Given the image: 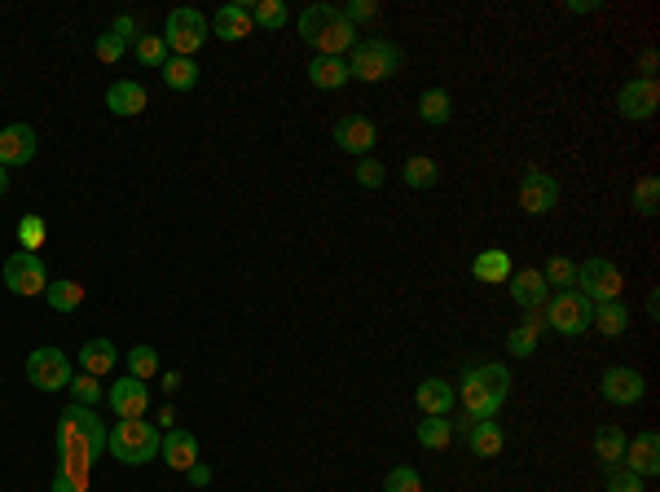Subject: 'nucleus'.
I'll list each match as a JSON object with an SVG mask.
<instances>
[{
    "label": "nucleus",
    "instance_id": "a211bd4d",
    "mask_svg": "<svg viewBox=\"0 0 660 492\" xmlns=\"http://www.w3.org/2000/svg\"><path fill=\"white\" fill-rule=\"evenodd\" d=\"M506 286H511V299L524 312H537L550 299V286L542 282V268H515V273L506 277Z\"/></svg>",
    "mask_w": 660,
    "mask_h": 492
},
{
    "label": "nucleus",
    "instance_id": "412c9836",
    "mask_svg": "<svg viewBox=\"0 0 660 492\" xmlns=\"http://www.w3.org/2000/svg\"><path fill=\"white\" fill-rule=\"evenodd\" d=\"M146 106H150V97H146V88H141L137 80H115L106 88V110H110V115L128 119V115H141Z\"/></svg>",
    "mask_w": 660,
    "mask_h": 492
},
{
    "label": "nucleus",
    "instance_id": "3c124183",
    "mask_svg": "<svg viewBox=\"0 0 660 492\" xmlns=\"http://www.w3.org/2000/svg\"><path fill=\"white\" fill-rule=\"evenodd\" d=\"M643 71H647V80H652V71H656V49H643Z\"/></svg>",
    "mask_w": 660,
    "mask_h": 492
},
{
    "label": "nucleus",
    "instance_id": "bb28decb",
    "mask_svg": "<svg viewBox=\"0 0 660 492\" xmlns=\"http://www.w3.org/2000/svg\"><path fill=\"white\" fill-rule=\"evenodd\" d=\"M590 326H599V334H608V339H616V334H625V330H630V308H625L621 299H608V304H594Z\"/></svg>",
    "mask_w": 660,
    "mask_h": 492
},
{
    "label": "nucleus",
    "instance_id": "a878e982",
    "mask_svg": "<svg viewBox=\"0 0 660 492\" xmlns=\"http://www.w3.org/2000/svg\"><path fill=\"white\" fill-rule=\"evenodd\" d=\"M115 361H119V352H115V343H110V339H88L80 348V369H84V374H93V378L110 374Z\"/></svg>",
    "mask_w": 660,
    "mask_h": 492
},
{
    "label": "nucleus",
    "instance_id": "f257e3e1",
    "mask_svg": "<svg viewBox=\"0 0 660 492\" xmlns=\"http://www.w3.org/2000/svg\"><path fill=\"white\" fill-rule=\"evenodd\" d=\"M511 396V369L489 361V365H471L458 383V400H462V418L471 422H489L498 418V409Z\"/></svg>",
    "mask_w": 660,
    "mask_h": 492
},
{
    "label": "nucleus",
    "instance_id": "a19ab883",
    "mask_svg": "<svg viewBox=\"0 0 660 492\" xmlns=\"http://www.w3.org/2000/svg\"><path fill=\"white\" fill-rule=\"evenodd\" d=\"M634 211L638 216H656L660 211V181L656 176H643V181L634 185Z\"/></svg>",
    "mask_w": 660,
    "mask_h": 492
},
{
    "label": "nucleus",
    "instance_id": "79ce46f5",
    "mask_svg": "<svg viewBox=\"0 0 660 492\" xmlns=\"http://www.w3.org/2000/svg\"><path fill=\"white\" fill-rule=\"evenodd\" d=\"M44 238H49V225H44L40 216H22L18 220V246H22V251H40Z\"/></svg>",
    "mask_w": 660,
    "mask_h": 492
},
{
    "label": "nucleus",
    "instance_id": "4c0bfd02",
    "mask_svg": "<svg viewBox=\"0 0 660 492\" xmlns=\"http://www.w3.org/2000/svg\"><path fill=\"white\" fill-rule=\"evenodd\" d=\"M106 396V387H102V378H93V374H75L71 378V405H84V409H93L97 400Z\"/></svg>",
    "mask_w": 660,
    "mask_h": 492
},
{
    "label": "nucleus",
    "instance_id": "c9c22d12",
    "mask_svg": "<svg viewBox=\"0 0 660 492\" xmlns=\"http://www.w3.org/2000/svg\"><path fill=\"white\" fill-rule=\"evenodd\" d=\"M537 339H542V330H533L528 321H520V326L506 334V352H511L515 361H528V356L537 352Z\"/></svg>",
    "mask_w": 660,
    "mask_h": 492
},
{
    "label": "nucleus",
    "instance_id": "2f4dec72",
    "mask_svg": "<svg viewBox=\"0 0 660 492\" xmlns=\"http://www.w3.org/2000/svg\"><path fill=\"white\" fill-rule=\"evenodd\" d=\"M44 299H49L53 312H75V308L84 304V282H71V277H62V282H49Z\"/></svg>",
    "mask_w": 660,
    "mask_h": 492
},
{
    "label": "nucleus",
    "instance_id": "f03ea898",
    "mask_svg": "<svg viewBox=\"0 0 660 492\" xmlns=\"http://www.w3.org/2000/svg\"><path fill=\"white\" fill-rule=\"evenodd\" d=\"M58 453L62 462L93 466L106 453V422L84 405H66L58 418Z\"/></svg>",
    "mask_w": 660,
    "mask_h": 492
},
{
    "label": "nucleus",
    "instance_id": "aec40b11",
    "mask_svg": "<svg viewBox=\"0 0 660 492\" xmlns=\"http://www.w3.org/2000/svg\"><path fill=\"white\" fill-rule=\"evenodd\" d=\"M159 457L172 466V471L185 475L198 462V435L181 431V427H168V435H163V444H159Z\"/></svg>",
    "mask_w": 660,
    "mask_h": 492
},
{
    "label": "nucleus",
    "instance_id": "9b49d317",
    "mask_svg": "<svg viewBox=\"0 0 660 492\" xmlns=\"http://www.w3.org/2000/svg\"><path fill=\"white\" fill-rule=\"evenodd\" d=\"M656 106H660L656 75H652V80H647V75H638V80L621 84V93H616V115L630 119V123H647V119L656 115Z\"/></svg>",
    "mask_w": 660,
    "mask_h": 492
},
{
    "label": "nucleus",
    "instance_id": "4be33fe9",
    "mask_svg": "<svg viewBox=\"0 0 660 492\" xmlns=\"http://www.w3.org/2000/svg\"><path fill=\"white\" fill-rule=\"evenodd\" d=\"M462 444L471 449V457H498L506 449V431L498 427V422H471L467 431H462Z\"/></svg>",
    "mask_w": 660,
    "mask_h": 492
},
{
    "label": "nucleus",
    "instance_id": "2eb2a0df",
    "mask_svg": "<svg viewBox=\"0 0 660 492\" xmlns=\"http://www.w3.org/2000/svg\"><path fill=\"white\" fill-rule=\"evenodd\" d=\"M36 128L31 123H9L0 128V167H27L36 159Z\"/></svg>",
    "mask_w": 660,
    "mask_h": 492
},
{
    "label": "nucleus",
    "instance_id": "603ef678",
    "mask_svg": "<svg viewBox=\"0 0 660 492\" xmlns=\"http://www.w3.org/2000/svg\"><path fill=\"white\" fill-rule=\"evenodd\" d=\"M176 387H181V374H163V391H172L176 396Z\"/></svg>",
    "mask_w": 660,
    "mask_h": 492
},
{
    "label": "nucleus",
    "instance_id": "f3484780",
    "mask_svg": "<svg viewBox=\"0 0 660 492\" xmlns=\"http://www.w3.org/2000/svg\"><path fill=\"white\" fill-rule=\"evenodd\" d=\"M106 400H110V409H115V418H146V409H150V387L141 383V378H119V383H110L106 391Z\"/></svg>",
    "mask_w": 660,
    "mask_h": 492
},
{
    "label": "nucleus",
    "instance_id": "49530a36",
    "mask_svg": "<svg viewBox=\"0 0 660 492\" xmlns=\"http://www.w3.org/2000/svg\"><path fill=\"white\" fill-rule=\"evenodd\" d=\"M383 176H388V167H383L379 159H361V167H357V181L366 185V189H379V185H383Z\"/></svg>",
    "mask_w": 660,
    "mask_h": 492
},
{
    "label": "nucleus",
    "instance_id": "0eeeda50",
    "mask_svg": "<svg viewBox=\"0 0 660 492\" xmlns=\"http://www.w3.org/2000/svg\"><path fill=\"white\" fill-rule=\"evenodd\" d=\"M572 290H581L590 304H608V299H621L625 277H621V268H616L612 260L594 255V260H581L577 264V286H572Z\"/></svg>",
    "mask_w": 660,
    "mask_h": 492
},
{
    "label": "nucleus",
    "instance_id": "09e8293b",
    "mask_svg": "<svg viewBox=\"0 0 660 492\" xmlns=\"http://www.w3.org/2000/svg\"><path fill=\"white\" fill-rule=\"evenodd\" d=\"M110 31H115V36L124 40V44H128V40H137V22H132L128 14H119L115 22H110Z\"/></svg>",
    "mask_w": 660,
    "mask_h": 492
},
{
    "label": "nucleus",
    "instance_id": "ddd939ff",
    "mask_svg": "<svg viewBox=\"0 0 660 492\" xmlns=\"http://www.w3.org/2000/svg\"><path fill=\"white\" fill-rule=\"evenodd\" d=\"M599 391H603V400H608V405H638V400L647 396V383H643V374H638V369L612 365V369H603Z\"/></svg>",
    "mask_w": 660,
    "mask_h": 492
},
{
    "label": "nucleus",
    "instance_id": "a18cd8bd",
    "mask_svg": "<svg viewBox=\"0 0 660 492\" xmlns=\"http://www.w3.org/2000/svg\"><path fill=\"white\" fill-rule=\"evenodd\" d=\"M608 492H647V488H643V479H638L634 471L616 466V471H608Z\"/></svg>",
    "mask_w": 660,
    "mask_h": 492
},
{
    "label": "nucleus",
    "instance_id": "72a5a7b5",
    "mask_svg": "<svg viewBox=\"0 0 660 492\" xmlns=\"http://www.w3.org/2000/svg\"><path fill=\"white\" fill-rule=\"evenodd\" d=\"M542 282L550 286V295H555V290H572L577 286V264H572L568 255H550L546 268H542Z\"/></svg>",
    "mask_w": 660,
    "mask_h": 492
},
{
    "label": "nucleus",
    "instance_id": "864d4df0",
    "mask_svg": "<svg viewBox=\"0 0 660 492\" xmlns=\"http://www.w3.org/2000/svg\"><path fill=\"white\" fill-rule=\"evenodd\" d=\"M5 189H9V176H5V167H0V194H5Z\"/></svg>",
    "mask_w": 660,
    "mask_h": 492
},
{
    "label": "nucleus",
    "instance_id": "f704fd0d",
    "mask_svg": "<svg viewBox=\"0 0 660 492\" xmlns=\"http://www.w3.org/2000/svg\"><path fill=\"white\" fill-rule=\"evenodd\" d=\"M251 9V27H264V31H278V27H286V5L282 0H256V5H247Z\"/></svg>",
    "mask_w": 660,
    "mask_h": 492
},
{
    "label": "nucleus",
    "instance_id": "6e6552de",
    "mask_svg": "<svg viewBox=\"0 0 660 492\" xmlns=\"http://www.w3.org/2000/svg\"><path fill=\"white\" fill-rule=\"evenodd\" d=\"M207 40V18L198 9H172L168 22H163V44L176 58H194Z\"/></svg>",
    "mask_w": 660,
    "mask_h": 492
},
{
    "label": "nucleus",
    "instance_id": "f8f14e48",
    "mask_svg": "<svg viewBox=\"0 0 660 492\" xmlns=\"http://www.w3.org/2000/svg\"><path fill=\"white\" fill-rule=\"evenodd\" d=\"M559 203V181L542 167H528L524 181H520V211L528 216H546V211H555Z\"/></svg>",
    "mask_w": 660,
    "mask_h": 492
},
{
    "label": "nucleus",
    "instance_id": "e433bc0d",
    "mask_svg": "<svg viewBox=\"0 0 660 492\" xmlns=\"http://www.w3.org/2000/svg\"><path fill=\"white\" fill-rule=\"evenodd\" d=\"M128 374L141 378V383H150V378L159 374V352H154L150 343H137V348L128 352Z\"/></svg>",
    "mask_w": 660,
    "mask_h": 492
},
{
    "label": "nucleus",
    "instance_id": "39448f33",
    "mask_svg": "<svg viewBox=\"0 0 660 492\" xmlns=\"http://www.w3.org/2000/svg\"><path fill=\"white\" fill-rule=\"evenodd\" d=\"M405 53L396 40H383V36H366L352 44V58H348V71L352 80L361 84H379V80H392L396 71H401Z\"/></svg>",
    "mask_w": 660,
    "mask_h": 492
},
{
    "label": "nucleus",
    "instance_id": "7ed1b4c3",
    "mask_svg": "<svg viewBox=\"0 0 660 492\" xmlns=\"http://www.w3.org/2000/svg\"><path fill=\"white\" fill-rule=\"evenodd\" d=\"M352 36H357V27L335 5H308L300 14V40L313 44L317 58H344V49L357 44Z\"/></svg>",
    "mask_w": 660,
    "mask_h": 492
},
{
    "label": "nucleus",
    "instance_id": "4468645a",
    "mask_svg": "<svg viewBox=\"0 0 660 492\" xmlns=\"http://www.w3.org/2000/svg\"><path fill=\"white\" fill-rule=\"evenodd\" d=\"M374 141H379V128H374V119L366 115H344L335 119V145L344 154H361V159H370Z\"/></svg>",
    "mask_w": 660,
    "mask_h": 492
},
{
    "label": "nucleus",
    "instance_id": "cd10ccee",
    "mask_svg": "<svg viewBox=\"0 0 660 492\" xmlns=\"http://www.w3.org/2000/svg\"><path fill=\"white\" fill-rule=\"evenodd\" d=\"M594 457H599L603 471H616L625 457V431L621 427H599V435H594Z\"/></svg>",
    "mask_w": 660,
    "mask_h": 492
},
{
    "label": "nucleus",
    "instance_id": "58836bf2",
    "mask_svg": "<svg viewBox=\"0 0 660 492\" xmlns=\"http://www.w3.org/2000/svg\"><path fill=\"white\" fill-rule=\"evenodd\" d=\"M132 53H137V62H141V66H154V71H159V66L172 58L168 44H163V36H137Z\"/></svg>",
    "mask_w": 660,
    "mask_h": 492
},
{
    "label": "nucleus",
    "instance_id": "9d476101",
    "mask_svg": "<svg viewBox=\"0 0 660 492\" xmlns=\"http://www.w3.org/2000/svg\"><path fill=\"white\" fill-rule=\"evenodd\" d=\"M27 378H31V387H40V391H62V387H71V356H66L62 348H36L27 356Z\"/></svg>",
    "mask_w": 660,
    "mask_h": 492
},
{
    "label": "nucleus",
    "instance_id": "5701e85b",
    "mask_svg": "<svg viewBox=\"0 0 660 492\" xmlns=\"http://www.w3.org/2000/svg\"><path fill=\"white\" fill-rule=\"evenodd\" d=\"M212 31L220 40H247L251 36V9L247 5H220L212 14Z\"/></svg>",
    "mask_w": 660,
    "mask_h": 492
},
{
    "label": "nucleus",
    "instance_id": "dca6fc26",
    "mask_svg": "<svg viewBox=\"0 0 660 492\" xmlns=\"http://www.w3.org/2000/svg\"><path fill=\"white\" fill-rule=\"evenodd\" d=\"M625 471H634L638 479H652L660 471V435L656 431H638L634 440H625Z\"/></svg>",
    "mask_w": 660,
    "mask_h": 492
},
{
    "label": "nucleus",
    "instance_id": "423d86ee",
    "mask_svg": "<svg viewBox=\"0 0 660 492\" xmlns=\"http://www.w3.org/2000/svg\"><path fill=\"white\" fill-rule=\"evenodd\" d=\"M542 317H546V330L555 334H568V339H577V334L590 330V317H594V304L581 290H555V295L542 304Z\"/></svg>",
    "mask_w": 660,
    "mask_h": 492
},
{
    "label": "nucleus",
    "instance_id": "8fccbe9b",
    "mask_svg": "<svg viewBox=\"0 0 660 492\" xmlns=\"http://www.w3.org/2000/svg\"><path fill=\"white\" fill-rule=\"evenodd\" d=\"M185 479H190V484H194V488H207V484H212V466H203V462H194V466H190V471H185Z\"/></svg>",
    "mask_w": 660,
    "mask_h": 492
},
{
    "label": "nucleus",
    "instance_id": "7c9ffc66",
    "mask_svg": "<svg viewBox=\"0 0 660 492\" xmlns=\"http://www.w3.org/2000/svg\"><path fill=\"white\" fill-rule=\"evenodd\" d=\"M414 440L423 444V449H449V444H454V422L449 418H423L418 422V431H414Z\"/></svg>",
    "mask_w": 660,
    "mask_h": 492
},
{
    "label": "nucleus",
    "instance_id": "1a4fd4ad",
    "mask_svg": "<svg viewBox=\"0 0 660 492\" xmlns=\"http://www.w3.org/2000/svg\"><path fill=\"white\" fill-rule=\"evenodd\" d=\"M0 277H5V286L14 290V295L31 299V295H44L49 290V273H44V260L36 251H14L0 268Z\"/></svg>",
    "mask_w": 660,
    "mask_h": 492
},
{
    "label": "nucleus",
    "instance_id": "b1692460",
    "mask_svg": "<svg viewBox=\"0 0 660 492\" xmlns=\"http://www.w3.org/2000/svg\"><path fill=\"white\" fill-rule=\"evenodd\" d=\"M515 273V264H511V255L502 251V246H489V251H480L476 260H471V277L476 282H506V277Z\"/></svg>",
    "mask_w": 660,
    "mask_h": 492
},
{
    "label": "nucleus",
    "instance_id": "37998d69",
    "mask_svg": "<svg viewBox=\"0 0 660 492\" xmlns=\"http://www.w3.org/2000/svg\"><path fill=\"white\" fill-rule=\"evenodd\" d=\"M383 492H423V479H418L414 466H392L388 479H383Z\"/></svg>",
    "mask_w": 660,
    "mask_h": 492
},
{
    "label": "nucleus",
    "instance_id": "393cba45",
    "mask_svg": "<svg viewBox=\"0 0 660 492\" xmlns=\"http://www.w3.org/2000/svg\"><path fill=\"white\" fill-rule=\"evenodd\" d=\"M308 80H313V88L335 93V88H344L352 80L348 58H313V62H308Z\"/></svg>",
    "mask_w": 660,
    "mask_h": 492
},
{
    "label": "nucleus",
    "instance_id": "ea45409f",
    "mask_svg": "<svg viewBox=\"0 0 660 492\" xmlns=\"http://www.w3.org/2000/svg\"><path fill=\"white\" fill-rule=\"evenodd\" d=\"M53 492H88V466L62 462L58 475H53Z\"/></svg>",
    "mask_w": 660,
    "mask_h": 492
},
{
    "label": "nucleus",
    "instance_id": "c85d7f7f",
    "mask_svg": "<svg viewBox=\"0 0 660 492\" xmlns=\"http://www.w3.org/2000/svg\"><path fill=\"white\" fill-rule=\"evenodd\" d=\"M159 71H163V84H168L172 93H190V88L198 84V62L194 58H176V53H172Z\"/></svg>",
    "mask_w": 660,
    "mask_h": 492
},
{
    "label": "nucleus",
    "instance_id": "6ab92c4d",
    "mask_svg": "<svg viewBox=\"0 0 660 492\" xmlns=\"http://www.w3.org/2000/svg\"><path fill=\"white\" fill-rule=\"evenodd\" d=\"M454 400H458V391L449 378H423L414 391V405L427 413V418H449V409H454Z\"/></svg>",
    "mask_w": 660,
    "mask_h": 492
},
{
    "label": "nucleus",
    "instance_id": "c03bdc74",
    "mask_svg": "<svg viewBox=\"0 0 660 492\" xmlns=\"http://www.w3.org/2000/svg\"><path fill=\"white\" fill-rule=\"evenodd\" d=\"M124 49H128V44L119 40L115 31H102V36H97V44H93V53H97L102 62H119V58H124Z\"/></svg>",
    "mask_w": 660,
    "mask_h": 492
},
{
    "label": "nucleus",
    "instance_id": "c756f323",
    "mask_svg": "<svg viewBox=\"0 0 660 492\" xmlns=\"http://www.w3.org/2000/svg\"><path fill=\"white\" fill-rule=\"evenodd\" d=\"M449 115H454V102H449L445 88H427V93L418 97V119L423 123L440 128V123H449Z\"/></svg>",
    "mask_w": 660,
    "mask_h": 492
},
{
    "label": "nucleus",
    "instance_id": "20e7f679",
    "mask_svg": "<svg viewBox=\"0 0 660 492\" xmlns=\"http://www.w3.org/2000/svg\"><path fill=\"white\" fill-rule=\"evenodd\" d=\"M159 444H163V435L154 422L146 418H119V427L106 435V449L115 462H124V466H146L159 457Z\"/></svg>",
    "mask_w": 660,
    "mask_h": 492
},
{
    "label": "nucleus",
    "instance_id": "473e14b6",
    "mask_svg": "<svg viewBox=\"0 0 660 492\" xmlns=\"http://www.w3.org/2000/svg\"><path fill=\"white\" fill-rule=\"evenodd\" d=\"M401 181L410 189H432L440 181V167H436V159H427V154H414V159H405V167H401Z\"/></svg>",
    "mask_w": 660,
    "mask_h": 492
},
{
    "label": "nucleus",
    "instance_id": "de8ad7c7",
    "mask_svg": "<svg viewBox=\"0 0 660 492\" xmlns=\"http://www.w3.org/2000/svg\"><path fill=\"white\" fill-rule=\"evenodd\" d=\"M344 18L352 22V27H357V22H374L379 18V5H370V0H352V5L344 9Z\"/></svg>",
    "mask_w": 660,
    "mask_h": 492
}]
</instances>
